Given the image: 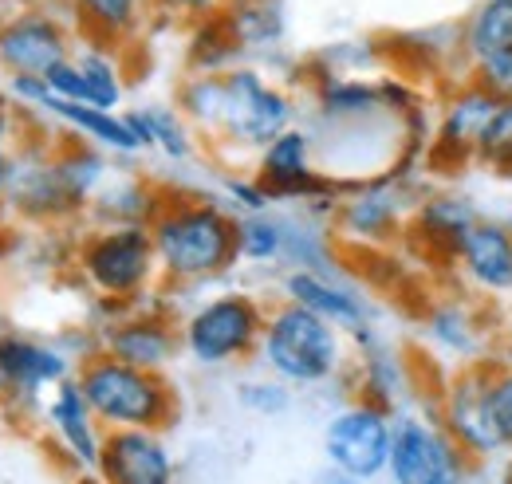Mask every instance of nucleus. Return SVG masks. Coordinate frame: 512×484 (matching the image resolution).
<instances>
[{"label":"nucleus","instance_id":"obj_1","mask_svg":"<svg viewBox=\"0 0 512 484\" xmlns=\"http://www.w3.org/2000/svg\"><path fill=\"white\" fill-rule=\"evenodd\" d=\"M158 268L174 280H205L237 260V221L213 201H174L150 221Z\"/></svg>","mask_w":512,"mask_h":484},{"label":"nucleus","instance_id":"obj_13","mask_svg":"<svg viewBox=\"0 0 512 484\" xmlns=\"http://www.w3.org/2000/svg\"><path fill=\"white\" fill-rule=\"evenodd\" d=\"M465 276L485 292H512V229L501 221H481L465 233L457 248Z\"/></svg>","mask_w":512,"mask_h":484},{"label":"nucleus","instance_id":"obj_33","mask_svg":"<svg viewBox=\"0 0 512 484\" xmlns=\"http://www.w3.org/2000/svg\"><path fill=\"white\" fill-rule=\"evenodd\" d=\"M154 4L186 20H213L217 12H225V0H154Z\"/></svg>","mask_w":512,"mask_h":484},{"label":"nucleus","instance_id":"obj_21","mask_svg":"<svg viewBox=\"0 0 512 484\" xmlns=\"http://www.w3.org/2000/svg\"><path fill=\"white\" fill-rule=\"evenodd\" d=\"M154 0H71L75 8V20L79 28L99 40V44H111V40H123L127 32H134L146 16Z\"/></svg>","mask_w":512,"mask_h":484},{"label":"nucleus","instance_id":"obj_34","mask_svg":"<svg viewBox=\"0 0 512 484\" xmlns=\"http://www.w3.org/2000/svg\"><path fill=\"white\" fill-rule=\"evenodd\" d=\"M316 484H367V481H355V477H347V473H339V469H327L316 477Z\"/></svg>","mask_w":512,"mask_h":484},{"label":"nucleus","instance_id":"obj_29","mask_svg":"<svg viewBox=\"0 0 512 484\" xmlns=\"http://www.w3.org/2000/svg\"><path fill=\"white\" fill-rule=\"evenodd\" d=\"M343 225H347L351 233H363V237H386V229L394 225V205H390L386 197L367 193V197H359V201L347 205Z\"/></svg>","mask_w":512,"mask_h":484},{"label":"nucleus","instance_id":"obj_18","mask_svg":"<svg viewBox=\"0 0 512 484\" xmlns=\"http://www.w3.org/2000/svg\"><path fill=\"white\" fill-rule=\"evenodd\" d=\"M52 422L56 429L64 433L67 449L83 461V465H99V453H103V441L95 437V414H91V406H87V398H83V390H79V382H60V390H56V398H52Z\"/></svg>","mask_w":512,"mask_h":484},{"label":"nucleus","instance_id":"obj_7","mask_svg":"<svg viewBox=\"0 0 512 484\" xmlns=\"http://www.w3.org/2000/svg\"><path fill=\"white\" fill-rule=\"evenodd\" d=\"M390 441H394V422L383 406L355 402L327 422L323 453H327L331 469H339L355 481H375L390 465Z\"/></svg>","mask_w":512,"mask_h":484},{"label":"nucleus","instance_id":"obj_17","mask_svg":"<svg viewBox=\"0 0 512 484\" xmlns=\"http://www.w3.org/2000/svg\"><path fill=\"white\" fill-rule=\"evenodd\" d=\"M0 382L24 394L52 382H67V359L60 351L28 339H0Z\"/></svg>","mask_w":512,"mask_h":484},{"label":"nucleus","instance_id":"obj_27","mask_svg":"<svg viewBox=\"0 0 512 484\" xmlns=\"http://www.w3.org/2000/svg\"><path fill=\"white\" fill-rule=\"evenodd\" d=\"M473 158L497 174H512V103H501L493 119L485 122Z\"/></svg>","mask_w":512,"mask_h":484},{"label":"nucleus","instance_id":"obj_32","mask_svg":"<svg viewBox=\"0 0 512 484\" xmlns=\"http://www.w3.org/2000/svg\"><path fill=\"white\" fill-rule=\"evenodd\" d=\"M241 402L256 414H284L288 390L280 382H249V386H241Z\"/></svg>","mask_w":512,"mask_h":484},{"label":"nucleus","instance_id":"obj_30","mask_svg":"<svg viewBox=\"0 0 512 484\" xmlns=\"http://www.w3.org/2000/svg\"><path fill=\"white\" fill-rule=\"evenodd\" d=\"M489 418H493V429H497L501 445L512 449V366L493 370V382H489Z\"/></svg>","mask_w":512,"mask_h":484},{"label":"nucleus","instance_id":"obj_5","mask_svg":"<svg viewBox=\"0 0 512 484\" xmlns=\"http://www.w3.org/2000/svg\"><path fill=\"white\" fill-rule=\"evenodd\" d=\"M79 264L103 296H111V300L138 296L158 268L150 225H111V229L95 233L83 244Z\"/></svg>","mask_w":512,"mask_h":484},{"label":"nucleus","instance_id":"obj_3","mask_svg":"<svg viewBox=\"0 0 512 484\" xmlns=\"http://www.w3.org/2000/svg\"><path fill=\"white\" fill-rule=\"evenodd\" d=\"M79 390L91 414L111 429H154L170 414V390L154 370H138L111 355H95L79 370Z\"/></svg>","mask_w":512,"mask_h":484},{"label":"nucleus","instance_id":"obj_23","mask_svg":"<svg viewBox=\"0 0 512 484\" xmlns=\"http://www.w3.org/2000/svg\"><path fill=\"white\" fill-rule=\"evenodd\" d=\"M418 225H422V233H426L430 241L446 244L449 252L457 256V248H461V241H465V233L477 225V217H473L469 205H461L457 197H434V201L422 205Z\"/></svg>","mask_w":512,"mask_h":484},{"label":"nucleus","instance_id":"obj_2","mask_svg":"<svg viewBox=\"0 0 512 484\" xmlns=\"http://www.w3.org/2000/svg\"><path fill=\"white\" fill-rule=\"evenodd\" d=\"M260 359L280 382L316 386L343 366V335L323 315L288 300L264 319Z\"/></svg>","mask_w":512,"mask_h":484},{"label":"nucleus","instance_id":"obj_36","mask_svg":"<svg viewBox=\"0 0 512 484\" xmlns=\"http://www.w3.org/2000/svg\"><path fill=\"white\" fill-rule=\"evenodd\" d=\"M8 130H12V115H8V103L0 99V146H4V138H8Z\"/></svg>","mask_w":512,"mask_h":484},{"label":"nucleus","instance_id":"obj_8","mask_svg":"<svg viewBox=\"0 0 512 484\" xmlns=\"http://www.w3.org/2000/svg\"><path fill=\"white\" fill-rule=\"evenodd\" d=\"M292 122V103L284 91H276L272 83H264L256 71L237 67L221 75V130L233 134L237 142L249 146H268L272 138H280Z\"/></svg>","mask_w":512,"mask_h":484},{"label":"nucleus","instance_id":"obj_38","mask_svg":"<svg viewBox=\"0 0 512 484\" xmlns=\"http://www.w3.org/2000/svg\"><path fill=\"white\" fill-rule=\"evenodd\" d=\"M229 4H268V0H225V8H229Z\"/></svg>","mask_w":512,"mask_h":484},{"label":"nucleus","instance_id":"obj_9","mask_svg":"<svg viewBox=\"0 0 512 484\" xmlns=\"http://www.w3.org/2000/svg\"><path fill=\"white\" fill-rule=\"evenodd\" d=\"M67 60L71 44L52 12L24 8L0 24V67H8L12 79H48Z\"/></svg>","mask_w":512,"mask_h":484},{"label":"nucleus","instance_id":"obj_11","mask_svg":"<svg viewBox=\"0 0 512 484\" xmlns=\"http://www.w3.org/2000/svg\"><path fill=\"white\" fill-rule=\"evenodd\" d=\"M99 469L107 484H174V461L150 429H111Z\"/></svg>","mask_w":512,"mask_h":484},{"label":"nucleus","instance_id":"obj_35","mask_svg":"<svg viewBox=\"0 0 512 484\" xmlns=\"http://www.w3.org/2000/svg\"><path fill=\"white\" fill-rule=\"evenodd\" d=\"M8 182H12V170H8V154H4V146H0V197H4Z\"/></svg>","mask_w":512,"mask_h":484},{"label":"nucleus","instance_id":"obj_25","mask_svg":"<svg viewBox=\"0 0 512 484\" xmlns=\"http://www.w3.org/2000/svg\"><path fill=\"white\" fill-rule=\"evenodd\" d=\"M225 24L237 40V48H253V44H268L280 36V16L268 4H229L225 8Z\"/></svg>","mask_w":512,"mask_h":484},{"label":"nucleus","instance_id":"obj_10","mask_svg":"<svg viewBox=\"0 0 512 484\" xmlns=\"http://www.w3.org/2000/svg\"><path fill=\"white\" fill-rule=\"evenodd\" d=\"M489 363H473L469 370H461L453 378V386L446 390V410H442V425L453 433V441L469 453V457H493L501 453V437L493 429L489 418V382H493Z\"/></svg>","mask_w":512,"mask_h":484},{"label":"nucleus","instance_id":"obj_31","mask_svg":"<svg viewBox=\"0 0 512 484\" xmlns=\"http://www.w3.org/2000/svg\"><path fill=\"white\" fill-rule=\"evenodd\" d=\"M473 83L493 95L497 103H512V52L509 56H493V60L473 63Z\"/></svg>","mask_w":512,"mask_h":484},{"label":"nucleus","instance_id":"obj_24","mask_svg":"<svg viewBox=\"0 0 512 484\" xmlns=\"http://www.w3.org/2000/svg\"><path fill=\"white\" fill-rule=\"evenodd\" d=\"M75 63H79L83 83H87V91H91V107L115 111L119 99H123V79H119L115 60H111L103 48H87L83 56H75Z\"/></svg>","mask_w":512,"mask_h":484},{"label":"nucleus","instance_id":"obj_37","mask_svg":"<svg viewBox=\"0 0 512 484\" xmlns=\"http://www.w3.org/2000/svg\"><path fill=\"white\" fill-rule=\"evenodd\" d=\"M505 359H509V366H512V327H509V335H505Z\"/></svg>","mask_w":512,"mask_h":484},{"label":"nucleus","instance_id":"obj_6","mask_svg":"<svg viewBox=\"0 0 512 484\" xmlns=\"http://www.w3.org/2000/svg\"><path fill=\"white\" fill-rule=\"evenodd\" d=\"M260 335H264V315L241 292L201 303L182 331L186 351L201 366H225L245 359L253 347H260Z\"/></svg>","mask_w":512,"mask_h":484},{"label":"nucleus","instance_id":"obj_4","mask_svg":"<svg viewBox=\"0 0 512 484\" xmlns=\"http://www.w3.org/2000/svg\"><path fill=\"white\" fill-rule=\"evenodd\" d=\"M386 473L394 484H465L469 453L453 441V433L442 422L402 414L394 422Z\"/></svg>","mask_w":512,"mask_h":484},{"label":"nucleus","instance_id":"obj_15","mask_svg":"<svg viewBox=\"0 0 512 484\" xmlns=\"http://www.w3.org/2000/svg\"><path fill=\"white\" fill-rule=\"evenodd\" d=\"M284 288H288V300L308 307V311H316V315H323V319L335 323L339 331H359L363 319H367V307H363L359 296H351L347 288L323 280L316 272H304V268H300V272H292V276L284 280Z\"/></svg>","mask_w":512,"mask_h":484},{"label":"nucleus","instance_id":"obj_14","mask_svg":"<svg viewBox=\"0 0 512 484\" xmlns=\"http://www.w3.org/2000/svg\"><path fill=\"white\" fill-rule=\"evenodd\" d=\"M497 107H501V103H497L493 95H485L477 83H469V87L446 107V119H442V130H438L434 154H438V158H449V162L473 158L477 138H481L485 122L493 119Z\"/></svg>","mask_w":512,"mask_h":484},{"label":"nucleus","instance_id":"obj_19","mask_svg":"<svg viewBox=\"0 0 512 484\" xmlns=\"http://www.w3.org/2000/svg\"><path fill=\"white\" fill-rule=\"evenodd\" d=\"M40 107H48L52 115H60L64 122H71L75 130H83L87 138H95V142H99V146H107V150H119V154H134V150H142V142L134 138L130 122L119 119L115 111H99V107L67 103V99H56L52 91H48V99H44Z\"/></svg>","mask_w":512,"mask_h":484},{"label":"nucleus","instance_id":"obj_20","mask_svg":"<svg viewBox=\"0 0 512 484\" xmlns=\"http://www.w3.org/2000/svg\"><path fill=\"white\" fill-rule=\"evenodd\" d=\"M465 56L473 63L512 52V0H481L465 20Z\"/></svg>","mask_w":512,"mask_h":484},{"label":"nucleus","instance_id":"obj_28","mask_svg":"<svg viewBox=\"0 0 512 484\" xmlns=\"http://www.w3.org/2000/svg\"><path fill=\"white\" fill-rule=\"evenodd\" d=\"M379 107V91L367 83H327L323 87V111L335 119H359Z\"/></svg>","mask_w":512,"mask_h":484},{"label":"nucleus","instance_id":"obj_12","mask_svg":"<svg viewBox=\"0 0 512 484\" xmlns=\"http://www.w3.org/2000/svg\"><path fill=\"white\" fill-rule=\"evenodd\" d=\"M256 182L268 189V197H316L327 189L312 170V138L304 130H284L264 146Z\"/></svg>","mask_w":512,"mask_h":484},{"label":"nucleus","instance_id":"obj_22","mask_svg":"<svg viewBox=\"0 0 512 484\" xmlns=\"http://www.w3.org/2000/svg\"><path fill=\"white\" fill-rule=\"evenodd\" d=\"M426 335L449 351V355H461V359H473L481 351V327L469 319V311L461 303H446L438 307L430 319H426Z\"/></svg>","mask_w":512,"mask_h":484},{"label":"nucleus","instance_id":"obj_16","mask_svg":"<svg viewBox=\"0 0 512 484\" xmlns=\"http://www.w3.org/2000/svg\"><path fill=\"white\" fill-rule=\"evenodd\" d=\"M107 355L138 370H158L174 355V331L162 319H146V315L115 323L107 331Z\"/></svg>","mask_w":512,"mask_h":484},{"label":"nucleus","instance_id":"obj_39","mask_svg":"<svg viewBox=\"0 0 512 484\" xmlns=\"http://www.w3.org/2000/svg\"><path fill=\"white\" fill-rule=\"evenodd\" d=\"M505 484H512V465H509V473H505Z\"/></svg>","mask_w":512,"mask_h":484},{"label":"nucleus","instance_id":"obj_26","mask_svg":"<svg viewBox=\"0 0 512 484\" xmlns=\"http://www.w3.org/2000/svg\"><path fill=\"white\" fill-rule=\"evenodd\" d=\"M280 252H284V229H280V221H272L264 213H249V217L237 221V256L264 264V260H276Z\"/></svg>","mask_w":512,"mask_h":484}]
</instances>
